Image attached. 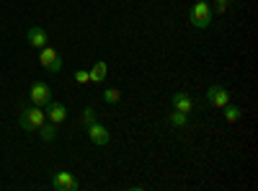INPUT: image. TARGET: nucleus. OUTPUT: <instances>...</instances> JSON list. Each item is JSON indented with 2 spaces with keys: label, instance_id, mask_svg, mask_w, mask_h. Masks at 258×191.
Here are the masks:
<instances>
[{
  "label": "nucleus",
  "instance_id": "obj_16",
  "mask_svg": "<svg viewBox=\"0 0 258 191\" xmlns=\"http://www.w3.org/2000/svg\"><path fill=\"white\" fill-rule=\"evenodd\" d=\"M96 121V109L93 106H85V111H83V126H88Z\"/></svg>",
  "mask_w": 258,
  "mask_h": 191
},
{
  "label": "nucleus",
  "instance_id": "obj_11",
  "mask_svg": "<svg viewBox=\"0 0 258 191\" xmlns=\"http://www.w3.org/2000/svg\"><path fill=\"white\" fill-rule=\"evenodd\" d=\"M106 73H109V65H106L103 59H98L96 65L88 70V75H91V83H103V80H106Z\"/></svg>",
  "mask_w": 258,
  "mask_h": 191
},
{
  "label": "nucleus",
  "instance_id": "obj_10",
  "mask_svg": "<svg viewBox=\"0 0 258 191\" xmlns=\"http://www.w3.org/2000/svg\"><path fill=\"white\" fill-rule=\"evenodd\" d=\"M47 121L52 124H62L64 119H68V109H64V103H57V101H49L47 103Z\"/></svg>",
  "mask_w": 258,
  "mask_h": 191
},
{
  "label": "nucleus",
  "instance_id": "obj_18",
  "mask_svg": "<svg viewBox=\"0 0 258 191\" xmlns=\"http://www.w3.org/2000/svg\"><path fill=\"white\" fill-rule=\"evenodd\" d=\"M75 80L80 83V86H85V83H91V75H88V70H78V73H75Z\"/></svg>",
  "mask_w": 258,
  "mask_h": 191
},
{
  "label": "nucleus",
  "instance_id": "obj_13",
  "mask_svg": "<svg viewBox=\"0 0 258 191\" xmlns=\"http://www.w3.org/2000/svg\"><path fill=\"white\" fill-rule=\"evenodd\" d=\"M36 132L41 135V140H47V142H52V140L57 137V124H52V121H44V124H41V126H39Z\"/></svg>",
  "mask_w": 258,
  "mask_h": 191
},
{
  "label": "nucleus",
  "instance_id": "obj_8",
  "mask_svg": "<svg viewBox=\"0 0 258 191\" xmlns=\"http://www.w3.org/2000/svg\"><path fill=\"white\" fill-rule=\"evenodd\" d=\"M85 130H88V137H91V142H93V145H98V147H103V145H109L111 135H109V130H106L103 124L93 121V124H88V126H85Z\"/></svg>",
  "mask_w": 258,
  "mask_h": 191
},
{
  "label": "nucleus",
  "instance_id": "obj_9",
  "mask_svg": "<svg viewBox=\"0 0 258 191\" xmlns=\"http://www.w3.org/2000/svg\"><path fill=\"white\" fill-rule=\"evenodd\" d=\"M26 41H29L34 49H41V47L49 44V34L41 29V26H31V29L26 31Z\"/></svg>",
  "mask_w": 258,
  "mask_h": 191
},
{
  "label": "nucleus",
  "instance_id": "obj_7",
  "mask_svg": "<svg viewBox=\"0 0 258 191\" xmlns=\"http://www.w3.org/2000/svg\"><path fill=\"white\" fill-rule=\"evenodd\" d=\"M170 106H173V111H183V114L197 111V103H194V98H191L186 91L173 93V98H170Z\"/></svg>",
  "mask_w": 258,
  "mask_h": 191
},
{
  "label": "nucleus",
  "instance_id": "obj_12",
  "mask_svg": "<svg viewBox=\"0 0 258 191\" xmlns=\"http://www.w3.org/2000/svg\"><path fill=\"white\" fill-rule=\"evenodd\" d=\"M222 116L227 121H240L243 119V109H240V106H235V103H225L222 106Z\"/></svg>",
  "mask_w": 258,
  "mask_h": 191
},
{
  "label": "nucleus",
  "instance_id": "obj_19",
  "mask_svg": "<svg viewBox=\"0 0 258 191\" xmlns=\"http://www.w3.org/2000/svg\"><path fill=\"white\" fill-rule=\"evenodd\" d=\"M207 3H209V0H207Z\"/></svg>",
  "mask_w": 258,
  "mask_h": 191
},
{
  "label": "nucleus",
  "instance_id": "obj_15",
  "mask_svg": "<svg viewBox=\"0 0 258 191\" xmlns=\"http://www.w3.org/2000/svg\"><path fill=\"white\" fill-rule=\"evenodd\" d=\"M103 101L109 103V106L119 103V101H121V91H119V88H106V91H103Z\"/></svg>",
  "mask_w": 258,
  "mask_h": 191
},
{
  "label": "nucleus",
  "instance_id": "obj_14",
  "mask_svg": "<svg viewBox=\"0 0 258 191\" xmlns=\"http://www.w3.org/2000/svg\"><path fill=\"white\" fill-rule=\"evenodd\" d=\"M168 121H170V126H176V130H183V126L188 124V114H183V111H173Z\"/></svg>",
  "mask_w": 258,
  "mask_h": 191
},
{
  "label": "nucleus",
  "instance_id": "obj_17",
  "mask_svg": "<svg viewBox=\"0 0 258 191\" xmlns=\"http://www.w3.org/2000/svg\"><path fill=\"white\" fill-rule=\"evenodd\" d=\"M212 3H214L212 13H227V8H230V0H212Z\"/></svg>",
  "mask_w": 258,
  "mask_h": 191
},
{
  "label": "nucleus",
  "instance_id": "obj_3",
  "mask_svg": "<svg viewBox=\"0 0 258 191\" xmlns=\"http://www.w3.org/2000/svg\"><path fill=\"white\" fill-rule=\"evenodd\" d=\"M39 62H41V68H44L47 73H52V75H57V73L62 70V57H59L57 49H52L49 44H47V47H41V52H39Z\"/></svg>",
  "mask_w": 258,
  "mask_h": 191
},
{
  "label": "nucleus",
  "instance_id": "obj_6",
  "mask_svg": "<svg viewBox=\"0 0 258 191\" xmlns=\"http://www.w3.org/2000/svg\"><path fill=\"white\" fill-rule=\"evenodd\" d=\"M78 186L80 183L70 171H57L52 176V188H57V191H78Z\"/></svg>",
  "mask_w": 258,
  "mask_h": 191
},
{
  "label": "nucleus",
  "instance_id": "obj_1",
  "mask_svg": "<svg viewBox=\"0 0 258 191\" xmlns=\"http://www.w3.org/2000/svg\"><path fill=\"white\" fill-rule=\"evenodd\" d=\"M44 121H47V114L41 111V106H34V103L29 106V109L21 111V116H18V126L26 130V132H36Z\"/></svg>",
  "mask_w": 258,
  "mask_h": 191
},
{
  "label": "nucleus",
  "instance_id": "obj_5",
  "mask_svg": "<svg viewBox=\"0 0 258 191\" xmlns=\"http://www.w3.org/2000/svg\"><path fill=\"white\" fill-rule=\"evenodd\" d=\"M207 101H209V106H214V109H222L225 103H230V91L225 86H220V83H214V86L207 88Z\"/></svg>",
  "mask_w": 258,
  "mask_h": 191
},
{
  "label": "nucleus",
  "instance_id": "obj_2",
  "mask_svg": "<svg viewBox=\"0 0 258 191\" xmlns=\"http://www.w3.org/2000/svg\"><path fill=\"white\" fill-rule=\"evenodd\" d=\"M212 6L207 3V0H199V3H194L191 11H188V21L194 29H207L212 24Z\"/></svg>",
  "mask_w": 258,
  "mask_h": 191
},
{
  "label": "nucleus",
  "instance_id": "obj_4",
  "mask_svg": "<svg viewBox=\"0 0 258 191\" xmlns=\"http://www.w3.org/2000/svg\"><path fill=\"white\" fill-rule=\"evenodd\" d=\"M29 98H31L34 106H41V109H44V106L52 101V88L47 86L44 80H36L31 86V91H29Z\"/></svg>",
  "mask_w": 258,
  "mask_h": 191
}]
</instances>
